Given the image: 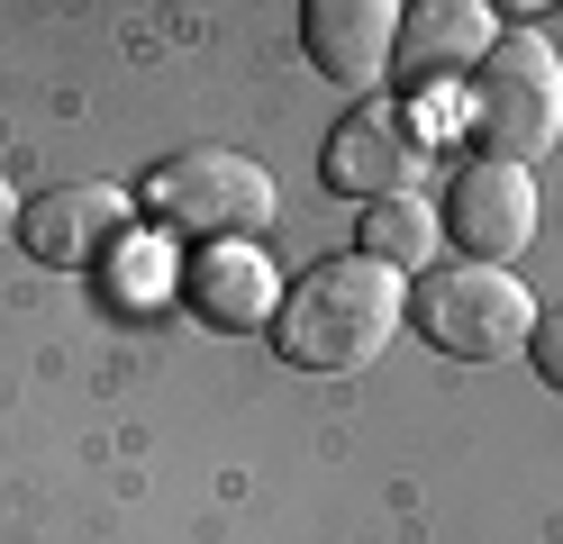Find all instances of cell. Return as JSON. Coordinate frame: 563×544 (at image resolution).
Here are the masks:
<instances>
[{
  "instance_id": "6da1fadb",
  "label": "cell",
  "mask_w": 563,
  "mask_h": 544,
  "mask_svg": "<svg viewBox=\"0 0 563 544\" xmlns=\"http://www.w3.org/2000/svg\"><path fill=\"white\" fill-rule=\"evenodd\" d=\"M409 318V290L400 273H382L373 254H328V264H309L291 290H282L273 309V354L291 363V373H364V363L400 336Z\"/></svg>"
},
{
  "instance_id": "7a4b0ae2",
  "label": "cell",
  "mask_w": 563,
  "mask_h": 544,
  "mask_svg": "<svg viewBox=\"0 0 563 544\" xmlns=\"http://www.w3.org/2000/svg\"><path fill=\"white\" fill-rule=\"evenodd\" d=\"M136 209L155 218L164 236H191V245H245L264 236L282 218V191L255 155H236V145H191V155H173L146 173V191Z\"/></svg>"
},
{
  "instance_id": "3957f363",
  "label": "cell",
  "mask_w": 563,
  "mask_h": 544,
  "mask_svg": "<svg viewBox=\"0 0 563 544\" xmlns=\"http://www.w3.org/2000/svg\"><path fill=\"white\" fill-rule=\"evenodd\" d=\"M473 145L490 164H537L563 145V64L545 36H490L473 64Z\"/></svg>"
},
{
  "instance_id": "277c9868",
  "label": "cell",
  "mask_w": 563,
  "mask_h": 544,
  "mask_svg": "<svg viewBox=\"0 0 563 544\" xmlns=\"http://www.w3.org/2000/svg\"><path fill=\"white\" fill-rule=\"evenodd\" d=\"M409 326L454 363H509L537 336V300L500 264H428L409 290Z\"/></svg>"
},
{
  "instance_id": "5b68a950",
  "label": "cell",
  "mask_w": 563,
  "mask_h": 544,
  "mask_svg": "<svg viewBox=\"0 0 563 544\" xmlns=\"http://www.w3.org/2000/svg\"><path fill=\"white\" fill-rule=\"evenodd\" d=\"M428 155H437V119L418 100H364L355 119H336L319 173L345 200H409L428 181Z\"/></svg>"
},
{
  "instance_id": "8992f818",
  "label": "cell",
  "mask_w": 563,
  "mask_h": 544,
  "mask_svg": "<svg viewBox=\"0 0 563 544\" xmlns=\"http://www.w3.org/2000/svg\"><path fill=\"white\" fill-rule=\"evenodd\" d=\"M445 245H464V264H518L527 245H537V173L527 164H490L473 155L464 173L445 181Z\"/></svg>"
},
{
  "instance_id": "52a82bcc",
  "label": "cell",
  "mask_w": 563,
  "mask_h": 544,
  "mask_svg": "<svg viewBox=\"0 0 563 544\" xmlns=\"http://www.w3.org/2000/svg\"><path fill=\"white\" fill-rule=\"evenodd\" d=\"M128 227H136V200L119 181H55V191H37L19 209V245L46 273H91Z\"/></svg>"
},
{
  "instance_id": "ba28073f",
  "label": "cell",
  "mask_w": 563,
  "mask_h": 544,
  "mask_svg": "<svg viewBox=\"0 0 563 544\" xmlns=\"http://www.w3.org/2000/svg\"><path fill=\"white\" fill-rule=\"evenodd\" d=\"M300 46L336 91H373L400 55V10L391 0H309L300 10Z\"/></svg>"
},
{
  "instance_id": "9c48e42d",
  "label": "cell",
  "mask_w": 563,
  "mask_h": 544,
  "mask_svg": "<svg viewBox=\"0 0 563 544\" xmlns=\"http://www.w3.org/2000/svg\"><path fill=\"white\" fill-rule=\"evenodd\" d=\"M183 300L191 318L228 326V336H273V309H282V273L264 264V245H200L191 273H183Z\"/></svg>"
},
{
  "instance_id": "30bf717a",
  "label": "cell",
  "mask_w": 563,
  "mask_h": 544,
  "mask_svg": "<svg viewBox=\"0 0 563 544\" xmlns=\"http://www.w3.org/2000/svg\"><path fill=\"white\" fill-rule=\"evenodd\" d=\"M490 55V10L482 0H428V10H400V64H409V82L428 91L437 73L454 64H482Z\"/></svg>"
},
{
  "instance_id": "8fae6325",
  "label": "cell",
  "mask_w": 563,
  "mask_h": 544,
  "mask_svg": "<svg viewBox=\"0 0 563 544\" xmlns=\"http://www.w3.org/2000/svg\"><path fill=\"white\" fill-rule=\"evenodd\" d=\"M437 218H428V200H364V245L355 254H373L382 273H428V254H437Z\"/></svg>"
},
{
  "instance_id": "7c38bea8",
  "label": "cell",
  "mask_w": 563,
  "mask_h": 544,
  "mask_svg": "<svg viewBox=\"0 0 563 544\" xmlns=\"http://www.w3.org/2000/svg\"><path fill=\"white\" fill-rule=\"evenodd\" d=\"M527 363H537V381L563 390V309H537V336H527Z\"/></svg>"
},
{
  "instance_id": "4fadbf2b",
  "label": "cell",
  "mask_w": 563,
  "mask_h": 544,
  "mask_svg": "<svg viewBox=\"0 0 563 544\" xmlns=\"http://www.w3.org/2000/svg\"><path fill=\"white\" fill-rule=\"evenodd\" d=\"M19 209H27V200L10 191V173H0V236H19Z\"/></svg>"
}]
</instances>
